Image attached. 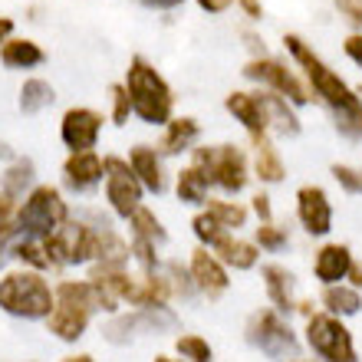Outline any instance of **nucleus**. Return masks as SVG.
Segmentation results:
<instances>
[{
  "mask_svg": "<svg viewBox=\"0 0 362 362\" xmlns=\"http://www.w3.org/2000/svg\"><path fill=\"white\" fill-rule=\"evenodd\" d=\"M198 135H201V125L194 122V119H188V115H185V119H172V122L165 125V135H162V142H158V152L162 155L188 152Z\"/></svg>",
  "mask_w": 362,
  "mask_h": 362,
  "instance_id": "obj_24",
  "label": "nucleus"
},
{
  "mask_svg": "<svg viewBox=\"0 0 362 362\" xmlns=\"http://www.w3.org/2000/svg\"><path fill=\"white\" fill-rule=\"evenodd\" d=\"M162 274L168 276V286H172V296L175 300H194L198 290L191 284V274H188V264H181V260H165L162 264Z\"/></svg>",
  "mask_w": 362,
  "mask_h": 362,
  "instance_id": "obj_34",
  "label": "nucleus"
},
{
  "mask_svg": "<svg viewBox=\"0 0 362 362\" xmlns=\"http://www.w3.org/2000/svg\"><path fill=\"white\" fill-rule=\"evenodd\" d=\"M211 254H214L228 270H254L260 264V247L254 240L238 238V234H228Z\"/></svg>",
  "mask_w": 362,
  "mask_h": 362,
  "instance_id": "obj_20",
  "label": "nucleus"
},
{
  "mask_svg": "<svg viewBox=\"0 0 362 362\" xmlns=\"http://www.w3.org/2000/svg\"><path fill=\"white\" fill-rule=\"evenodd\" d=\"M99 132H103V115L95 109H86V105L66 109L63 122H59V139L69 152H93L99 142Z\"/></svg>",
  "mask_w": 362,
  "mask_h": 362,
  "instance_id": "obj_14",
  "label": "nucleus"
},
{
  "mask_svg": "<svg viewBox=\"0 0 362 362\" xmlns=\"http://www.w3.org/2000/svg\"><path fill=\"white\" fill-rule=\"evenodd\" d=\"M155 362H181L178 356H168V353H162V356H155Z\"/></svg>",
  "mask_w": 362,
  "mask_h": 362,
  "instance_id": "obj_47",
  "label": "nucleus"
},
{
  "mask_svg": "<svg viewBox=\"0 0 362 362\" xmlns=\"http://www.w3.org/2000/svg\"><path fill=\"white\" fill-rule=\"evenodd\" d=\"M320 306H323V313L329 316H356L362 310V290H353L349 284H336V286H323V293H320Z\"/></svg>",
  "mask_w": 362,
  "mask_h": 362,
  "instance_id": "obj_23",
  "label": "nucleus"
},
{
  "mask_svg": "<svg viewBox=\"0 0 362 362\" xmlns=\"http://www.w3.org/2000/svg\"><path fill=\"white\" fill-rule=\"evenodd\" d=\"M254 244H257L260 250H267V254H280V250L290 247V234H286V228H280V224H257V230H254Z\"/></svg>",
  "mask_w": 362,
  "mask_h": 362,
  "instance_id": "obj_35",
  "label": "nucleus"
},
{
  "mask_svg": "<svg viewBox=\"0 0 362 362\" xmlns=\"http://www.w3.org/2000/svg\"><path fill=\"white\" fill-rule=\"evenodd\" d=\"M191 230H194V238H198V247H204V250H214L221 240L230 234V230H224L218 221L211 218L208 211H198V214L191 218Z\"/></svg>",
  "mask_w": 362,
  "mask_h": 362,
  "instance_id": "obj_33",
  "label": "nucleus"
},
{
  "mask_svg": "<svg viewBox=\"0 0 362 362\" xmlns=\"http://www.w3.org/2000/svg\"><path fill=\"white\" fill-rule=\"evenodd\" d=\"M175 356L181 362H214V346L198 333H181L175 339Z\"/></svg>",
  "mask_w": 362,
  "mask_h": 362,
  "instance_id": "obj_32",
  "label": "nucleus"
},
{
  "mask_svg": "<svg viewBox=\"0 0 362 362\" xmlns=\"http://www.w3.org/2000/svg\"><path fill=\"white\" fill-rule=\"evenodd\" d=\"M188 274H191V284L198 290V296H204L208 303H218L221 296L230 290V270L221 264L211 250L204 247H194L188 257Z\"/></svg>",
  "mask_w": 362,
  "mask_h": 362,
  "instance_id": "obj_12",
  "label": "nucleus"
},
{
  "mask_svg": "<svg viewBox=\"0 0 362 362\" xmlns=\"http://www.w3.org/2000/svg\"><path fill=\"white\" fill-rule=\"evenodd\" d=\"M230 4H234V0H198V7L208 10V13H224Z\"/></svg>",
  "mask_w": 362,
  "mask_h": 362,
  "instance_id": "obj_42",
  "label": "nucleus"
},
{
  "mask_svg": "<svg viewBox=\"0 0 362 362\" xmlns=\"http://www.w3.org/2000/svg\"><path fill=\"white\" fill-rule=\"evenodd\" d=\"M10 260L23 264L27 270H40V274H47L49 270L47 247H43V240H37V238H20L17 234L13 247H10Z\"/></svg>",
  "mask_w": 362,
  "mask_h": 362,
  "instance_id": "obj_29",
  "label": "nucleus"
},
{
  "mask_svg": "<svg viewBox=\"0 0 362 362\" xmlns=\"http://www.w3.org/2000/svg\"><path fill=\"white\" fill-rule=\"evenodd\" d=\"M53 290H57V306H53V313L47 320V329L66 346L79 343L89 333V323H93L95 313L105 316L122 313V306L112 303L109 296H103V290L89 276H83V280H59V284H53Z\"/></svg>",
  "mask_w": 362,
  "mask_h": 362,
  "instance_id": "obj_2",
  "label": "nucleus"
},
{
  "mask_svg": "<svg viewBox=\"0 0 362 362\" xmlns=\"http://www.w3.org/2000/svg\"><path fill=\"white\" fill-rule=\"evenodd\" d=\"M336 10H339L349 23L362 27V0H336Z\"/></svg>",
  "mask_w": 362,
  "mask_h": 362,
  "instance_id": "obj_39",
  "label": "nucleus"
},
{
  "mask_svg": "<svg viewBox=\"0 0 362 362\" xmlns=\"http://www.w3.org/2000/svg\"><path fill=\"white\" fill-rule=\"evenodd\" d=\"M105 178V165L95 152H69V158L63 162V185L76 194H89L93 188H99Z\"/></svg>",
  "mask_w": 362,
  "mask_h": 362,
  "instance_id": "obj_16",
  "label": "nucleus"
},
{
  "mask_svg": "<svg viewBox=\"0 0 362 362\" xmlns=\"http://www.w3.org/2000/svg\"><path fill=\"white\" fill-rule=\"evenodd\" d=\"M47 59V53L40 49V43L33 40H7L0 47V63L7 69H33Z\"/></svg>",
  "mask_w": 362,
  "mask_h": 362,
  "instance_id": "obj_25",
  "label": "nucleus"
},
{
  "mask_svg": "<svg viewBox=\"0 0 362 362\" xmlns=\"http://www.w3.org/2000/svg\"><path fill=\"white\" fill-rule=\"evenodd\" d=\"M125 93L132 103V112L148 125H168L172 122V109H175V95L172 86L158 76V69L142 57L129 59L125 69Z\"/></svg>",
  "mask_w": 362,
  "mask_h": 362,
  "instance_id": "obj_4",
  "label": "nucleus"
},
{
  "mask_svg": "<svg viewBox=\"0 0 362 362\" xmlns=\"http://www.w3.org/2000/svg\"><path fill=\"white\" fill-rule=\"evenodd\" d=\"M346 280H349V286H353V290H362V264H353Z\"/></svg>",
  "mask_w": 362,
  "mask_h": 362,
  "instance_id": "obj_43",
  "label": "nucleus"
},
{
  "mask_svg": "<svg viewBox=\"0 0 362 362\" xmlns=\"http://www.w3.org/2000/svg\"><path fill=\"white\" fill-rule=\"evenodd\" d=\"M284 43H286V49H290V57L303 66L306 79H310V89H313V93L320 95V103L329 109V115H333L339 135L353 139V142L356 139H362V95L356 93V89L346 86L343 79L336 76L333 69L316 57L313 47L303 43L296 33H286Z\"/></svg>",
  "mask_w": 362,
  "mask_h": 362,
  "instance_id": "obj_1",
  "label": "nucleus"
},
{
  "mask_svg": "<svg viewBox=\"0 0 362 362\" xmlns=\"http://www.w3.org/2000/svg\"><path fill=\"white\" fill-rule=\"evenodd\" d=\"M296 221L310 238H326L333 230V204L320 185H303L296 191Z\"/></svg>",
  "mask_w": 362,
  "mask_h": 362,
  "instance_id": "obj_13",
  "label": "nucleus"
},
{
  "mask_svg": "<svg viewBox=\"0 0 362 362\" xmlns=\"http://www.w3.org/2000/svg\"><path fill=\"white\" fill-rule=\"evenodd\" d=\"M329 172H333V178L339 181V188L343 191H349V194H362V168H356V165H333Z\"/></svg>",
  "mask_w": 362,
  "mask_h": 362,
  "instance_id": "obj_36",
  "label": "nucleus"
},
{
  "mask_svg": "<svg viewBox=\"0 0 362 362\" xmlns=\"http://www.w3.org/2000/svg\"><path fill=\"white\" fill-rule=\"evenodd\" d=\"M264 105H267V115H270V129H276L280 135H300V119L293 115V109L286 105L284 95L276 93H260Z\"/></svg>",
  "mask_w": 362,
  "mask_h": 362,
  "instance_id": "obj_30",
  "label": "nucleus"
},
{
  "mask_svg": "<svg viewBox=\"0 0 362 362\" xmlns=\"http://www.w3.org/2000/svg\"><path fill=\"white\" fill-rule=\"evenodd\" d=\"M129 165H132L135 178L142 181L145 191L152 194H162L165 191V172H162V158H158V148L152 145H135L129 152Z\"/></svg>",
  "mask_w": 362,
  "mask_h": 362,
  "instance_id": "obj_19",
  "label": "nucleus"
},
{
  "mask_svg": "<svg viewBox=\"0 0 362 362\" xmlns=\"http://www.w3.org/2000/svg\"><path fill=\"white\" fill-rule=\"evenodd\" d=\"M224 105H228V112L250 132V139L270 132V115H267V105H264L260 93H230L228 99H224Z\"/></svg>",
  "mask_w": 362,
  "mask_h": 362,
  "instance_id": "obj_18",
  "label": "nucleus"
},
{
  "mask_svg": "<svg viewBox=\"0 0 362 362\" xmlns=\"http://www.w3.org/2000/svg\"><path fill=\"white\" fill-rule=\"evenodd\" d=\"M353 264H356V257H353V250H349V244L329 240V244H323V247L316 250L313 276L323 286H336V284H343L346 276H349V267H353Z\"/></svg>",
  "mask_w": 362,
  "mask_h": 362,
  "instance_id": "obj_17",
  "label": "nucleus"
},
{
  "mask_svg": "<svg viewBox=\"0 0 362 362\" xmlns=\"http://www.w3.org/2000/svg\"><path fill=\"white\" fill-rule=\"evenodd\" d=\"M103 165H105V178H103V185H105V204L112 208L115 218L129 221L135 211L142 208V198H145L142 181L135 178L129 158L105 155Z\"/></svg>",
  "mask_w": 362,
  "mask_h": 362,
  "instance_id": "obj_10",
  "label": "nucleus"
},
{
  "mask_svg": "<svg viewBox=\"0 0 362 362\" xmlns=\"http://www.w3.org/2000/svg\"><path fill=\"white\" fill-rule=\"evenodd\" d=\"M10 155H13V152H10V145L0 142V158H10Z\"/></svg>",
  "mask_w": 362,
  "mask_h": 362,
  "instance_id": "obj_48",
  "label": "nucleus"
},
{
  "mask_svg": "<svg viewBox=\"0 0 362 362\" xmlns=\"http://www.w3.org/2000/svg\"><path fill=\"white\" fill-rule=\"evenodd\" d=\"M181 316L172 306H148V310H129V313H115L103 323V339L109 346H132L142 336H165L178 333Z\"/></svg>",
  "mask_w": 362,
  "mask_h": 362,
  "instance_id": "obj_7",
  "label": "nucleus"
},
{
  "mask_svg": "<svg viewBox=\"0 0 362 362\" xmlns=\"http://www.w3.org/2000/svg\"><path fill=\"white\" fill-rule=\"evenodd\" d=\"M293 362H316V359H293Z\"/></svg>",
  "mask_w": 362,
  "mask_h": 362,
  "instance_id": "obj_49",
  "label": "nucleus"
},
{
  "mask_svg": "<svg viewBox=\"0 0 362 362\" xmlns=\"http://www.w3.org/2000/svg\"><path fill=\"white\" fill-rule=\"evenodd\" d=\"M33 181H37V165H33V158H13L7 172L0 175V191H4L7 198L20 201L37 188Z\"/></svg>",
  "mask_w": 362,
  "mask_h": 362,
  "instance_id": "obj_22",
  "label": "nucleus"
},
{
  "mask_svg": "<svg viewBox=\"0 0 362 362\" xmlns=\"http://www.w3.org/2000/svg\"><path fill=\"white\" fill-rule=\"evenodd\" d=\"M53 99H57V93H53V86H49L47 79H27L23 86H20V112H40V109H47V105H53Z\"/></svg>",
  "mask_w": 362,
  "mask_h": 362,
  "instance_id": "obj_31",
  "label": "nucleus"
},
{
  "mask_svg": "<svg viewBox=\"0 0 362 362\" xmlns=\"http://www.w3.org/2000/svg\"><path fill=\"white\" fill-rule=\"evenodd\" d=\"M356 93H359V95H362V86H359V89H356Z\"/></svg>",
  "mask_w": 362,
  "mask_h": 362,
  "instance_id": "obj_50",
  "label": "nucleus"
},
{
  "mask_svg": "<svg viewBox=\"0 0 362 362\" xmlns=\"http://www.w3.org/2000/svg\"><path fill=\"white\" fill-rule=\"evenodd\" d=\"M69 214V204L63 198V191L57 185H37L27 198L17 204V234L20 238H37L47 240L49 234H57Z\"/></svg>",
  "mask_w": 362,
  "mask_h": 362,
  "instance_id": "obj_6",
  "label": "nucleus"
},
{
  "mask_svg": "<svg viewBox=\"0 0 362 362\" xmlns=\"http://www.w3.org/2000/svg\"><path fill=\"white\" fill-rule=\"evenodd\" d=\"M303 343L320 362H359V349L349 333V326L339 316H329L316 310L303 323Z\"/></svg>",
  "mask_w": 362,
  "mask_h": 362,
  "instance_id": "obj_9",
  "label": "nucleus"
},
{
  "mask_svg": "<svg viewBox=\"0 0 362 362\" xmlns=\"http://www.w3.org/2000/svg\"><path fill=\"white\" fill-rule=\"evenodd\" d=\"M57 306V290L40 270H10L0 276V310L27 323H47Z\"/></svg>",
  "mask_w": 362,
  "mask_h": 362,
  "instance_id": "obj_3",
  "label": "nucleus"
},
{
  "mask_svg": "<svg viewBox=\"0 0 362 362\" xmlns=\"http://www.w3.org/2000/svg\"><path fill=\"white\" fill-rule=\"evenodd\" d=\"M191 165L208 178V185L221 188L224 194H240L250 181V165L240 145H204V148H194Z\"/></svg>",
  "mask_w": 362,
  "mask_h": 362,
  "instance_id": "obj_8",
  "label": "nucleus"
},
{
  "mask_svg": "<svg viewBox=\"0 0 362 362\" xmlns=\"http://www.w3.org/2000/svg\"><path fill=\"white\" fill-rule=\"evenodd\" d=\"M244 339H247L250 349L264 353L267 359L274 362H293L300 359V336L290 326L284 313H276L274 306H260L247 316L244 323Z\"/></svg>",
  "mask_w": 362,
  "mask_h": 362,
  "instance_id": "obj_5",
  "label": "nucleus"
},
{
  "mask_svg": "<svg viewBox=\"0 0 362 362\" xmlns=\"http://www.w3.org/2000/svg\"><path fill=\"white\" fill-rule=\"evenodd\" d=\"M260 276H264V290H267V306H274L276 313H296V303H300V296H296V274L286 264H264L260 267Z\"/></svg>",
  "mask_w": 362,
  "mask_h": 362,
  "instance_id": "obj_15",
  "label": "nucleus"
},
{
  "mask_svg": "<svg viewBox=\"0 0 362 362\" xmlns=\"http://www.w3.org/2000/svg\"><path fill=\"white\" fill-rule=\"evenodd\" d=\"M244 76L270 86L276 95L290 99L293 105L310 103V89H306L303 83H300V76H296L293 69H286V63H280V59H270V57L250 59L247 66H244Z\"/></svg>",
  "mask_w": 362,
  "mask_h": 362,
  "instance_id": "obj_11",
  "label": "nucleus"
},
{
  "mask_svg": "<svg viewBox=\"0 0 362 362\" xmlns=\"http://www.w3.org/2000/svg\"><path fill=\"white\" fill-rule=\"evenodd\" d=\"M208 178L194 168V165H188V168H181L178 178H175V194H178V201H185V204H208Z\"/></svg>",
  "mask_w": 362,
  "mask_h": 362,
  "instance_id": "obj_28",
  "label": "nucleus"
},
{
  "mask_svg": "<svg viewBox=\"0 0 362 362\" xmlns=\"http://www.w3.org/2000/svg\"><path fill=\"white\" fill-rule=\"evenodd\" d=\"M250 211L257 214L260 224H270L274 221V204H270V194H264V191H257L254 198H250Z\"/></svg>",
  "mask_w": 362,
  "mask_h": 362,
  "instance_id": "obj_38",
  "label": "nucleus"
},
{
  "mask_svg": "<svg viewBox=\"0 0 362 362\" xmlns=\"http://www.w3.org/2000/svg\"><path fill=\"white\" fill-rule=\"evenodd\" d=\"M109 95H112V122L115 125H125L129 122V112H132V103H129V93L125 86H109Z\"/></svg>",
  "mask_w": 362,
  "mask_h": 362,
  "instance_id": "obj_37",
  "label": "nucleus"
},
{
  "mask_svg": "<svg viewBox=\"0 0 362 362\" xmlns=\"http://www.w3.org/2000/svg\"><path fill=\"white\" fill-rule=\"evenodd\" d=\"M204 211H208L211 218L218 221L224 230H230V234H238L240 228H247V218H250L247 204H240V201H228V198H208Z\"/></svg>",
  "mask_w": 362,
  "mask_h": 362,
  "instance_id": "obj_27",
  "label": "nucleus"
},
{
  "mask_svg": "<svg viewBox=\"0 0 362 362\" xmlns=\"http://www.w3.org/2000/svg\"><path fill=\"white\" fill-rule=\"evenodd\" d=\"M343 49H346V57L353 59L356 66H362V33H353V37H346Z\"/></svg>",
  "mask_w": 362,
  "mask_h": 362,
  "instance_id": "obj_40",
  "label": "nucleus"
},
{
  "mask_svg": "<svg viewBox=\"0 0 362 362\" xmlns=\"http://www.w3.org/2000/svg\"><path fill=\"white\" fill-rule=\"evenodd\" d=\"M238 4H240V10H244L250 20H260V17H264V4H260V0H238Z\"/></svg>",
  "mask_w": 362,
  "mask_h": 362,
  "instance_id": "obj_41",
  "label": "nucleus"
},
{
  "mask_svg": "<svg viewBox=\"0 0 362 362\" xmlns=\"http://www.w3.org/2000/svg\"><path fill=\"white\" fill-rule=\"evenodd\" d=\"M145 7H155V10H172V7H178L181 0H142Z\"/></svg>",
  "mask_w": 362,
  "mask_h": 362,
  "instance_id": "obj_45",
  "label": "nucleus"
},
{
  "mask_svg": "<svg viewBox=\"0 0 362 362\" xmlns=\"http://www.w3.org/2000/svg\"><path fill=\"white\" fill-rule=\"evenodd\" d=\"M59 362H95V359L89 353H69V356H63Z\"/></svg>",
  "mask_w": 362,
  "mask_h": 362,
  "instance_id": "obj_46",
  "label": "nucleus"
},
{
  "mask_svg": "<svg viewBox=\"0 0 362 362\" xmlns=\"http://www.w3.org/2000/svg\"><path fill=\"white\" fill-rule=\"evenodd\" d=\"M10 33H13V20L10 17H0V47L10 40Z\"/></svg>",
  "mask_w": 362,
  "mask_h": 362,
  "instance_id": "obj_44",
  "label": "nucleus"
},
{
  "mask_svg": "<svg viewBox=\"0 0 362 362\" xmlns=\"http://www.w3.org/2000/svg\"><path fill=\"white\" fill-rule=\"evenodd\" d=\"M254 175H257L264 185H280L286 178V165L284 158L276 155L270 135H254Z\"/></svg>",
  "mask_w": 362,
  "mask_h": 362,
  "instance_id": "obj_21",
  "label": "nucleus"
},
{
  "mask_svg": "<svg viewBox=\"0 0 362 362\" xmlns=\"http://www.w3.org/2000/svg\"><path fill=\"white\" fill-rule=\"evenodd\" d=\"M129 238H139V240L155 244V247H165V244H168V230H165L162 218H158L152 208L142 204V208L129 218Z\"/></svg>",
  "mask_w": 362,
  "mask_h": 362,
  "instance_id": "obj_26",
  "label": "nucleus"
}]
</instances>
